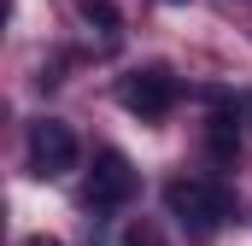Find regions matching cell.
Instances as JSON below:
<instances>
[{"mask_svg":"<svg viewBox=\"0 0 252 246\" xmlns=\"http://www.w3.org/2000/svg\"><path fill=\"white\" fill-rule=\"evenodd\" d=\"M164 205H170V217H182L199 235H211V229H223L235 217V193L223 182H211V176H176L164 187Z\"/></svg>","mask_w":252,"mask_h":246,"instance_id":"cell-1","label":"cell"},{"mask_svg":"<svg viewBox=\"0 0 252 246\" xmlns=\"http://www.w3.org/2000/svg\"><path fill=\"white\" fill-rule=\"evenodd\" d=\"M82 199H88L94 211H118V205H129V199H135V170H129L124 153H100V158H94Z\"/></svg>","mask_w":252,"mask_h":246,"instance_id":"cell-2","label":"cell"},{"mask_svg":"<svg viewBox=\"0 0 252 246\" xmlns=\"http://www.w3.org/2000/svg\"><path fill=\"white\" fill-rule=\"evenodd\" d=\"M30 164H35L41 176H64V170H76V135H70L64 123H53V118L30 123Z\"/></svg>","mask_w":252,"mask_h":246,"instance_id":"cell-3","label":"cell"},{"mask_svg":"<svg viewBox=\"0 0 252 246\" xmlns=\"http://www.w3.org/2000/svg\"><path fill=\"white\" fill-rule=\"evenodd\" d=\"M118 100H124L129 112H141V118H164L170 106H176V76H164V70H135L118 82Z\"/></svg>","mask_w":252,"mask_h":246,"instance_id":"cell-4","label":"cell"},{"mask_svg":"<svg viewBox=\"0 0 252 246\" xmlns=\"http://www.w3.org/2000/svg\"><path fill=\"white\" fill-rule=\"evenodd\" d=\"M82 18L100 24V30H118V6L112 0H82Z\"/></svg>","mask_w":252,"mask_h":246,"instance_id":"cell-5","label":"cell"},{"mask_svg":"<svg viewBox=\"0 0 252 246\" xmlns=\"http://www.w3.org/2000/svg\"><path fill=\"white\" fill-rule=\"evenodd\" d=\"M124 246H153V235H147V229H135V235H129Z\"/></svg>","mask_w":252,"mask_h":246,"instance_id":"cell-6","label":"cell"},{"mask_svg":"<svg viewBox=\"0 0 252 246\" xmlns=\"http://www.w3.org/2000/svg\"><path fill=\"white\" fill-rule=\"evenodd\" d=\"M24 246H59V241H47V235H35V241H24Z\"/></svg>","mask_w":252,"mask_h":246,"instance_id":"cell-7","label":"cell"}]
</instances>
